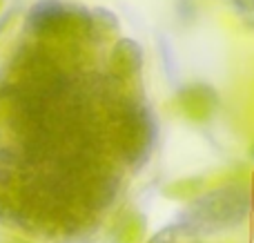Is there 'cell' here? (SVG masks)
<instances>
[{
	"label": "cell",
	"instance_id": "7a4b0ae2",
	"mask_svg": "<svg viewBox=\"0 0 254 243\" xmlns=\"http://www.w3.org/2000/svg\"><path fill=\"white\" fill-rule=\"evenodd\" d=\"M27 29L40 43L69 45L85 38H94L92 11L58 0H43L29 11Z\"/></svg>",
	"mask_w": 254,
	"mask_h": 243
},
{
	"label": "cell",
	"instance_id": "277c9868",
	"mask_svg": "<svg viewBox=\"0 0 254 243\" xmlns=\"http://www.w3.org/2000/svg\"><path fill=\"white\" fill-rule=\"evenodd\" d=\"M176 103L185 119L194 121V123H205L219 110V96L205 83H192L183 87L176 96Z\"/></svg>",
	"mask_w": 254,
	"mask_h": 243
},
{
	"label": "cell",
	"instance_id": "5b68a950",
	"mask_svg": "<svg viewBox=\"0 0 254 243\" xmlns=\"http://www.w3.org/2000/svg\"><path fill=\"white\" fill-rule=\"evenodd\" d=\"M110 74L114 78H134L143 67V52L140 47L129 38H119L110 52Z\"/></svg>",
	"mask_w": 254,
	"mask_h": 243
},
{
	"label": "cell",
	"instance_id": "8992f818",
	"mask_svg": "<svg viewBox=\"0 0 254 243\" xmlns=\"http://www.w3.org/2000/svg\"><path fill=\"white\" fill-rule=\"evenodd\" d=\"M143 232H145L143 217L136 212H127L116 221L114 239H116V243H138Z\"/></svg>",
	"mask_w": 254,
	"mask_h": 243
},
{
	"label": "cell",
	"instance_id": "9c48e42d",
	"mask_svg": "<svg viewBox=\"0 0 254 243\" xmlns=\"http://www.w3.org/2000/svg\"><path fill=\"white\" fill-rule=\"evenodd\" d=\"M18 243H25V241H18Z\"/></svg>",
	"mask_w": 254,
	"mask_h": 243
},
{
	"label": "cell",
	"instance_id": "52a82bcc",
	"mask_svg": "<svg viewBox=\"0 0 254 243\" xmlns=\"http://www.w3.org/2000/svg\"><path fill=\"white\" fill-rule=\"evenodd\" d=\"M0 223H20L22 226V210L16 194L0 187Z\"/></svg>",
	"mask_w": 254,
	"mask_h": 243
},
{
	"label": "cell",
	"instance_id": "ba28073f",
	"mask_svg": "<svg viewBox=\"0 0 254 243\" xmlns=\"http://www.w3.org/2000/svg\"><path fill=\"white\" fill-rule=\"evenodd\" d=\"M250 156L254 159V143H252V147H250Z\"/></svg>",
	"mask_w": 254,
	"mask_h": 243
},
{
	"label": "cell",
	"instance_id": "6da1fadb",
	"mask_svg": "<svg viewBox=\"0 0 254 243\" xmlns=\"http://www.w3.org/2000/svg\"><path fill=\"white\" fill-rule=\"evenodd\" d=\"M156 138V125L149 110L138 101H123L114 107L107 141L123 163L140 165L149 156Z\"/></svg>",
	"mask_w": 254,
	"mask_h": 243
},
{
	"label": "cell",
	"instance_id": "3957f363",
	"mask_svg": "<svg viewBox=\"0 0 254 243\" xmlns=\"http://www.w3.org/2000/svg\"><path fill=\"white\" fill-rule=\"evenodd\" d=\"M248 212V194L241 187H223L198 199L190 208L188 221L198 230H219L241 221Z\"/></svg>",
	"mask_w": 254,
	"mask_h": 243
}]
</instances>
